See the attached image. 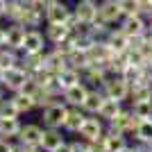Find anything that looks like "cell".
<instances>
[{"label":"cell","instance_id":"44","mask_svg":"<svg viewBox=\"0 0 152 152\" xmlns=\"http://www.w3.org/2000/svg\"><path fill=\"white\" fill-rule=\"evenodd\" d=\"M7 2H16V0H7Z\"/></svg>","mask_w":152,"mask_h":152},{"label":"cell","instance_id":"3","mask_svg":"<svg viewBox=\"0 0 152 152\" xmlns=\"http://www.w3.org/2000/svg\"><path fill=\"white\" fill-rule=\"evenodd\" d=\"M104 95L107 98H114V100H129V82H125L123 75H114V77H107V82L102 86Z\"/></svg>","mask_w":152,"mask_h":152},{"label":"cell","instance_id":"38","mask_svg":"<svg viewBox=\"0 0 152 152\" xmlns=\"http://www.w3.org/2000/svg\"><path fill=\"white\" fill-rule=\"evenodd\" d=\"M5 45H7V30L0 27V48H5Z\"/></svg>","mask_w":152,"mask_h":152},{"label":"cell","instance_id":"12","mask_svg":"<svg viewBox=\"0 0 152 152\" xmlns=\"http://www.w3.org/2000/svg\"><path fill=\"white\" fill-rule=\"evenodd\" d=\"M41 139H43V127L34 125V123L23 125L20 132H18V141L23 145H39L41 148Z\"/></svg>","mask_w":152,"mask_h":152},{"label":"cell","instance_id":"10","mask_svg":"<svg viewBox=\"0 0 152 152\" xmlns=\"http://www.w3.org/2000/svg\"><path fill=\"white\" fill-rule=\"evenodd\" d=\"M45 34L39 32L37 27L34 30L25 32V41H23V50L20 52H45Z\"/></svg>","mask_w":152,"mask_h":152},{"label":"cell","instance_id":"7","mask_svg":"<svg viewBox=\"0 0 152 152\" xmlns=\"http://www.w3.org/2000/svg\"><path fill=\"white\" fill-rule=\"evenodd\" d=\"M116 127H118V129H121V132H125V136H132L134 132H136V127H139V123H141V118L136 114H134L132 109H123L121 114L116 116L114 121Z\"/></svg>","mask_w":152,"mask_h":152},{"label":"cell","instance_id":"18","mask_svg":"<svg viewBox=\"0 0 152 152\" xmlns=\"http://www.w3.org/2000/svg\"><path fill=\"white\" fill-rule=\"evenodd\" d=\"M68 37H70V27L66 23H48V27H45V39L52 45L61 43L64 39H68Z\"/></svg>","mask_w":152,"mask_h":152},{"label":"cell","instance_id":"17","mask_svg":"<svg viewBox=\"0 0 152 152\" xmlns=\"http://www.w3.org/2000/svg\"><path fill=\"white\" fill-rule=\"evenodd\" d=\"M64 141H66V139L61 136L59 129H55V127H45V129H43V139H41V150H43V152H55Z\"/></svg>","mask_w":152,"mask_h":152},{"label":"cell","instance_id":"37","mask_svg":"<svg viewBox=\"0 0 152 152\" xmlns=\"http://www.w3.org/2000/svg\"><path fill=\"white\" fill-rule=\"evenodd\" d=\"M18 152H43V150H41L39 145H23V143H20V145H18Z\"/></svg>","mask_w":152,"mask_h":152},{"label":"cell","instance_id":"23","mask_svg":"<svg viewBox=\"0 0 152 152\" xmlns=\"http://www.w3.org/2000/svg\"><path fill=\"white\" fill-rule=\"evenodd\" d=\"M18 64L32 75V73H37V70L43 68V52H23Z\"/></svg>","mask_w":152,"mask_h":152},{"label":"cell","instance_id":"36","mask_svg":"<svg viewBox=\"0 0 152 152\" xmlns=\"http://www.w3.org/2000/svg\"><path fill=\"white\" fill-rule=\"evenodd\" d=\"M0 152H18V145H14L9 139H0Z\"/></svg>","mask_w":152,"mask_h":152},{"label":"cell","instance_id":"21","mask_svg":"<svg viewBox=\"0 0 152 152\" xmlns=\"http://www.w3.org/2000/svg\"><path fill=\"white\" fill-rule=\"evenodd\" d=\"M139 100H152V82L150 80H141V82L129 86V102Z\"/></svg>","mask_w":152,"mask_h":152},{"label":"cell","instance_id":"14","mask_svg":"<svg viewBox=\"0 0 152 152\" xmlns=\"http://www.w3.org/2000/svg\"><path fill=\"white\" fill-rule=\"evenodd\" d=\"M102 102H104V91L100 89H89V93H86V100L82 102V111L89 116H98V111H100Z\"/></svg>","mask_w":152,"mask_h":152},{"label":"cell","instance_id":"43","mask_svg":"<svg viewBox=\"0 0 152 152\" xmlns=\"http://www.w3.org/2000/svg\"><path fill=\"white\" fill-rule=\"evenodd\" d=\"M121 152H132V145H125V148H123Z\"/></svg>","mask_w":152,"mask_h":152},{"label":"cell","instance_id":"26","mask_svg":"<svg viewBox=\"0 0 152 152\" xmlns=\"http://www.w3.org/2000/svg\"><path fill=\"white\" fill-rule=\"evenodd\" d=\"M12 102L16 104V109H18V114H30L32 109L37 107V102H34V98H32V95H25V93H20V91H16V93L12 95Z\"/></svg>","mask_w":152,"mask_h":152},{"label":"cell","instance_id":"13","mask_svg":"<svg viewBox=\"0 0 152 152\" xmlns=\"http://www.w3.org/2000/svg\"><path fill=\"white\" fill-rule=\"evenodd\" d=\"M68 66V59H66V55H61V52L55 48V50L50 52H43V68L45 70H50V73H61L64 68Z\"/></svg>","mask_w":152,"mask_h":152},{"label":"cell","instance_id":"9","mask_svg":"<svg viewBox=\"0 0 152 152\" xmlns=\"http://www.w3.org/2000/svg\"><path fill=\"white\" fill-rule=\"evenodd\" d=\"M118 27L125 32L127 37H139V34H143V32H145L148 20L143 18L141 14H134V16H123L121 23H118Z\"/></svg>","mask_w":152,"mask_h":152},{"label":"cell","instance_id":"20","mask_svg":"<svg viewBox=\"0 0 152 152\" xmlns=\"http://www.w3.org/2000/svg\"><path fill=\"white\" fill-rule=\"evenodd\" d=\"M104 41H107V43L111 45V48H114L116 52H123V50H127V45H129V37H127V34L121 30V27H111V30L107 32Z\"/></svg>","mask_w":152,"mask_h":152},{"label":"cell","instance_id":"28","mask_svg":"<svg viewBox=\"0 0 152 152\" xmlns=\"http://www.w3.org/2000/svg\"><path fill=\"white\" fill-rule=\"evenodd\" d=\"M104 145H107V152H121L127 143V136L123 134H104Z\"/></svg>","mask_w":152,"mask_h":152},{"label":"cell","instance_id":"41","mask_svg":"<svg viewBox=\"0 0 152 152\" xmlns=\"http://www.w3.org/2000/svg\"><path fill=\"white\" fill-rule=\"evenodd\" d=\"M23 5H41V0H20Z\"/></svg>","mask_w":152,"mask_h":152},{"label":"cell","instance_id":"11","mask_svg":"<svg viewBox=\"0 0 152 152\" xmlns=\"http://www.w3.org/2000/svg\"><path fill=\"white\" fill-rule=\"evenodd\" d=\"M86 93H89V86L84 82H77V84H73V86H68L61 95H64V102H66V104H70V107H82V102L86 100Z\"/></svg>","mask_w":152,"mask_h":152},{"label":"cell","instance_id":"5","mask_svg":"<svg viewBox=\"0 0 152 152\" xmlns=\"http://www.w3.org/2000/svg\"><path fill=\"white\" fill-rule=\"evenodd\" d=\"M98 16L102 20H107L109 25H118L121 18H123L118 0H98Z\"/></svg>","mask_w":152,"mask_h":152},{"label":"cell","instance_id":"1","mask_svg":"<svg viewBox=\"0 0 152 152\" xmlns=\"http://www.w3.org/2000/svg\"><path fill=\"white\" fill-rule=\"evenodd\" d=\"M30 77V73H27L20 64H16V66H12V68L2 70V77H0V84L5 86V91H12V93H16V91L23 89V84H25V80Z\"/></svg>","mask_w":152,"mask_h":152},{"label":"cell","instance_id":"15","mask_svg":"<svg viewBox=\"0 0 152 152\" xmlns=\"http://www.w3.org/2000/svg\"><path fill=\"white\" fill-rule=\"evenodd\" d=\"M86 116L89 114H84L82 107H70L68 114H66V121H64V129L70 134H77L80 127L84 125V121H86Z\"/></svg>","mask_w":152,"mask_h":152},{"label":"cell","instance_id":"42","mask_svg":"<svg viewBox=\"0 0 152 152\" xmlns=\"http://www.w3.org/2000/svg\"><path fill=\"white\" fill-rule=\"evenodd\" d=\"M52 2H57V0H41V5H43V7H48V5H52Z\"/></svg>","mask_w":152,"mask_h":152},{"label":"cell","instance_id":"27","mask_svg":"<svg viewBox=\"0 0 152 152\" xmlns=\"http://www.w3.org/2000/svg\"><path fill=\"white\" fill-rule=\"evenodd\" d=\"M132 139L141 141V143H150V145H152V118H145V121L139 123L136 132L132 134Z\"/></svg>","mask_w":152,"mask_h":152},{"label":"cell","instance_id":"16","mask_svg":"<svg viewBox=\"0 0 152 152\" xmlns=\"http://www.w3.org/2000/svg\"><path fill=\"white\" fill-rule=\"evenodd\" d=\"M5 30H7V45L20 52V50H23V41H25L27 27H23L20 23H12V25L5 27Z\"/></svg>","mask_w":152,"mask_h":152},{"label":"cell","instance_id":"33","mask_svg":"<svg viewBox=\"0 0 152 152\" xmlns=\"http://www.w3.org/2000/svg\"><path fill=\"white\" fill-rule=\"evenodd\" d=\"M118 7H121L123 16H134V14L141 12V2L139 0H118Z\"/></svg>","mask_w":152,"mask_h":152},{"label":"cell","instance_id":"25","mask_svg":"<svg viewBox=\"0 0 152 152\" xmlns=\"http://www.w3.org/2000/svg\"><path fill=\"white\" fill-rule=\"evenodd\" d=\"M18 61H20V55H18V50H14V48H9V45L0 48V70L12 68V66H16Z\"/></svg>","mask_w":152,"mask_h":152},{"label":"cell","instance_id":"29","mask_svg":"<svg viewBox=\"0 0 152 152\" xmlns=\"http://www.w3.org/2000/svg\"><path fill=\"white\" fill-rule=\"evenodd\" d=\"M129 109L139 116L141 121L152 118V100H139V102H129Z\"/></svg>","mask_w":152,"mask_h":152},{"label":"cell","instance_id":"31","mask_svg":"<svg viewBox=\"0 0 152 152\" xmlns=\"http://www.w3.org/2000/svg\"><path fill=\"white\" fill-rule=\"evenodd\" d=\"M109 30H111V25H109L107 20H102L100 16H98V18H95L93 23H91V34H93L95 39H104Z\"/></svg>","mask_w":152,"mask_h":152},{"label":"cell","instance_id":"6","mask_svg":"<svg viewBox=\"0 0 152 152\" xmlns=\"http://www.w3.org/2000/svg\"><path fill=\"white\" fill-rule=\"evenodd\" d=\"M73 14L80 23H93L98 18V2L95 0H77L75 7H73Z\"/></svg>","mask_w":152,"mask_h":152},{"label":"cell","instance_id":"4","mask_svg":"<svg viewBox=\"0 0 152 152\" xmlns=\"http://www.w3.org/2000/svg\"><path fill=\"white\" fill-rule=\"evenodd\" d=\"M70 16H73V7L66 5L64 0H57L45 7V23H68Z\"/></svg>","mask_w":152,"mask_h":152},{"label":"cell","instance_id":"32","mask_svg":"<svg viewBox=\"0 0 152 152\" xmlns=\"http://www.w3.org/2000/svg\"><path fill=\"white\" fill-rule=\"evenodd\" d=\"M18 109H16V104L12 102V98L9 100H0V118H18Z\"/></svg>","mask_w":152,"mask_h":152},{"label":"cell","instance_id":"35","mask_svg":"<svg viewBox=\"0 0 152 152\" xmlns=\"http://www.w3.org/2000/svg\"><path fill=\"white\" fill-rule=\"evenodd\" d=\"M70 150L73 152H91V141H86V139L70 141Z\"/></svg>","mask_w":152,"mask_h":152},{"label":"cell","instance_id":"30","mask_svg":"<svg viewBox=\"0 0 152 152\" xmlns=\"http://www.w3.org/2000/svg\"><path fill=\"white\" fill-rule=\"evenodd\" d=\"M123 77H125V82H129V86L141 82V80H145V77H143V68L136 66V64H127L125 68H123Z\"/></svg>","mask_w":152,"mask_h":152},{"label":"cell","instance_id":"8","mask_svg":"<svg viewBox=\"0 0 152 152\" xmlns=\"http://www.w3.org/2000/svg\"><path fill=\"white\" fill-rule=\"evenodd\" d=\"M77 134L86 141H95L98 136L104 134V121H102L100 116H86V121H84V125L80 127Z\"/></svg>","mask_w":152,"mask_h":152},{"label":"cell","instance_id":"2","mask_svg":"<svg viewBox=\"0 0 152 152\" xmlns=\"http://www.w3.org/2000/svg\"><path fill=\"white\" fill-rule=\"evenodd\" d=\"M66 114H68V107L66 102H52L50 107H43L41 111V118H43V125L45 127H55V129H61L64 121H66Z\"/></svg>","mask_w":152,"mask_h":152},{"label":"cell","instance_id":"34","mask_svg":"<svg viewBox=\"0 0 152 152\" xmlns=\"http://www.w3.org/2000/svg\"><path fill=\"white\" fill-rule=\"evenodd\" d=\"M39 91H41V84L37 82V80H34V77H27L25 80V84H23V89H20V93H25V95H32V98H34V95L39 93Z\"/></svg>","mask_w":152,"mask_h":152},{"label":"cell","instance_id":"22","mask_svg":"<svg viewBox=\"0 0 152 152\" xmlns=\"http://www.w3.org/2000/svg\"><path fill=\"white\" fill-rule=\"evenodd\" d=\"M57 86L61 89V93L68 86H73V84H77V82H82V73L80 70H75V68H70V66H66V68L61 70V73H57Z\"/></svg>","mask_w":152,"mask_h":152},{"label":"cell","instance_id":"19","mask_svg":"<svg viewBox=\"0 0 152 152\" xmlns=\"http://www.w3.org/2000/svg\"><path fill=\"white\" fill-rule=\"evenodd\" d=\"M121 111H123V102L104 95V102H102V107H100V111H98V116H100L104 123H111L116 116L121 114Z\"/></svg>","mask_w":152,"mask_h":152},{"label":"cell","instance_id":"40","mask_svg":"<svg viewBox=\"0 0 152 152\" xmlns=\"http://www.w3.org/2000/svg\"><path fill=\"white\" fill-rule=\"evenodd\" d=\"M7 14V0H0V18Z\"/></svg>","mask_w":152,"mask_h":152},{"label":"cell","instance_id":"24","mask_svg":"<svg viewBox=\"0 0 152 152\" xmlns=\"http://www.w3.org/2000/svg\"><path fill=\"white\" fill-rule=\"evenodd\" d=\"M20 121L18 118H0V139H12L18 136L20 132Z\"/></svg>","mask_w":152,"mask_h":152},{"label":"cell","instance_id":"39","mask_svg":"<svg viewBox=\"0 0 152 152\" xmlns=\"http://www.w3.org/2000/svg\"><path fill=\"white\" fill-rule=\"evenodd\" d=\"M55 152H73V150H70V143H66V141H64V143H61Z\"/></svg>","mask_w":152,"mask_h":152},{"label":"cell","instance_id":"45","mask_svg":"<svg viewBox=\"0 0 152 152\" xmlns=\"http://www.w3.org/2000/svg\"><path fill=\"white\" fill-rule=\"evenodd\" d=\"M95 2H98V0H95Z\"/></svg>","mask_w":152,"mask_h":152}]
</instances>
